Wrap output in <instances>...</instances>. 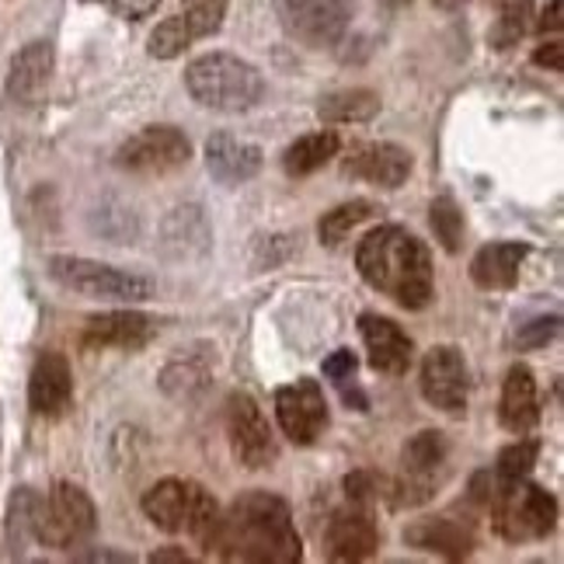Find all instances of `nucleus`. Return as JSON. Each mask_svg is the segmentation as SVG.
<instances>
[{"label": "nucleus", "instance_id": "obj_1", "mask_svg": "<svg viewBox=\"0 0 564 564\" xmlns=\"http://www.w3.org/2000/svg\"><path fill=\"white\" fill-rule=\"evenodd\" d=\"M206 554L230 564H296L303 557V540L290 506L279 495L245 491L220 509Z\"/></svg>", "mask_w": 564, "mask_h": 564}, {"label": "nucleus", "instance_id": "obj_2", "mask_svg": "<svg viewBox=\"0 0 564 564\" xmlns=\"http://www.w3.org/2000/svg\"><path fill=\"white\" fill-rule=\"evenodd\" d=\"M356 269L370 286L390 296L404 311L429 307L432 290V254L415 234L387 224L370 230L356 248Z\"/></svg>", "mask_w": 564, "mask_h": 564}, {"label": "nucleus", "instance_id": "obj_3", "mask_svg": "<svg viewBox=\"0 0 564 564\" xmlns=\"http://www.w3.org/2000/svg\"><path fill=\"white\" fill-rule=\"evenodd\" d=\"M185 91L213 112L241 116L265 98V77L234 53H206L185 67Z\"/></svg>", "mask_w": 564, "mask_h": 564}, {"label": "nucleus", "instance_id": "obj_4", "mask_svg": "<svg viewBox=\"0 0 564 564\" xmlns=\"http://www.w3.org/2000/svg\"><path fill=\"white\" fill-rule=\"evenodd\" d=\"M143 516L171 536H192L203 551L220 523V502L192 477H164L143 495Z\"/></svg>", "mask_w": 564, "mask_h": 564}, {"label": "nucleus", "instance_id": "obj_5", "mask_svg": "<svg viewBox=\"0 0 564 564\" xmlns=\"http://www.w3.org/2000/svg\"><path fill=\"white\" fill-rule=\"evenodd\" d=\"M485 512L491 516L498 536H506L509 544L544 540L557 527V498L544 488L527 485V477L506 481V477L498 474V488H495Z\"/></svg>", "mask_w": 564, "mask_h": 564}, {"label": "nucleus", "instance_id": "obj_6", "mask_svg": "<svg viewBox=\"0 0 564 564\" xmlns=\"http://www.w3.org/2000/svg\"><path fill=\"white\" fill-rule=\"evenodd\" d=\"M98 527V512L91 495L80 485L56 481L46 495L35 498L32 536L50 551H74Z\"/></svg>", "mask_w": 564, "mask_h": 564}, {"label": "nucleus", "instance_id": "obj_7", "mask_svg": "<svg viewBox=\"0 0 564 564\" xmlns=\"http://www.w3.org/2000/svg\"><path fill=\"white\" fill-rule=\"evenodd\" d=\"M50 279L59 282L63 290H70L77 296L88 300H126L137 303L150 296V282L143 275L122 272L116 265L95 262V258H80V254H53L50 258Z\"/></svg>", "mask_w": 564, "mask_h": 564}, {"label": "nucleus", "instance_id": "obj_8", "mask_svg": "<svg viewBox=\"0 0 564 564\" xmlns=\"http://www.w3.org/2000/svg\"><path fill=\"white\" fill-rule=\"evenodd\" d=\"M224 432L234 460L248 467V470H262L272 467L279 457V446L272 436V425L265 419L262 404H258L248 390H234L224 401Z\"/></svg>", "mask_w": 564, "mask_h": 564}, {"label": "nucleus", "instance_id": "obj_9", "mask_svg": "<svg viewBox=\"0 0 564 564\" xmlns=\"http://www.w3.org/2000/svg\"><path fill=\"white\" fill-rule=\"evenodd\" d=\"M356 0H275L282 32L311 50H328L349 32Z\"/></svg>", "mask_w": 564, "mask_h": 564}, {"label": "nucleus", "instance_id": "obj_10", "mask_svg": "<svg viewBox=\"0 0 564 564\" xmlns=\"http://www.w3.org/2000/svg\"><path fill=\"white\" fill-rule=\"evenodd\" d=\"M188 161H192V143L175 126H147L137 137H129L116 154L119 171L143 178L171 175V171L185 167Z\"/></svg>", "mask_w": 564, "mask_h": 564}, {"label": "nucleus", "instance_id": "obj_11", "mask_svg": "<svg viewBox=\"0 0 564 564\" xmlns=\"http://www.w3.org/2000/svg\"><path fill=\"white\" fill-rule=\"evenodd\" d=\"M224 18H227V0H188L178 14L164 18L161 25L150 32L147 53L154 59H178L192 42L220 32Z\"/></svg>", "mask_w": 564, "mask_h": 564}, {"label": "nucleus", "instance_id": "obj_12", "mask_svg": "<svg viewBox=\"0 0 564 564\" xmlns=\"http://www.w3.org/2000/svg\"><path fill=\"white\" fill-rule=\"evenodd\" d=\"M275 419L282 436L296 446H314L328 429V401L317 380L303 377L275 390Z\"/></svg>", "mask_w": 564, "mask_h": 564}, {"label": "nucleus", "instance_id": "obj_13", "mask_svg": "<svg viewBox=\"0 0 564 564\" xmlns=\"http://www.w3.org/2000/svg\"><path fill=\"white\" fill-rule=\"evenodd\" d=\"M422 398L446 415H464L470 398V370L457 345H432L422 359Z\"/></svg>", "mask_w": 564, "mask_h": 564}, {"label": "nucleus", "instance_id": "obj_14", "mask_svg": "<svg viewBox=\"0 0 564 564\" xmlns=\"http://www.w3.org/2000/svg\"><path fill=\"white\" fill-rule=\"evenodd\" d=\"M380 547V527L370 506L345 502L324 527V554L332 561H366Z\"/></svg>", "mask_w": 564, "mask_h": 564}, {"label": "nucleus", "instance_id": "obj_15", "mask_svg": "<svg viewBox=\"0 0 564 564\" xmlns=\"http://www.w3.org/2000/svg\"><path fill=\"white\" fill-rule=\"evenodd\" d=\"M158 335V321L140 311H105L84 321L80 345L91 352L105 349H122V352H137Z\"/></svg>", "mask_w": 564, "mask_h": 564}, {"label": "nucleus", "instance_id": "obj_16", "mask_svg": "<svg viewBox=\"0 0 564 564\" xmlns=\"http://www.w3.org/2000/svg\"><path fill=\"white\" fill-rule=\"evenodd\" d=\"M404 544L425 554H440L446 561H460V557H470V551L477 547V533L467 516L440 512V516L415 519V523L404 530Z\"/></svg>", "mask_w": 564, "mask_h": 564}, {"label": "nucleus", "instance_id": "obj_17", "mask_svg": "<svg viewBox=\"0 0 564 564\" xmlns=\"http://www.w3.org/2000/svg\"><path fill=\"white\" fill-rule=\"evenodd\" d=\"M359 335L366 345L370 366L383 377H404L411 359H415V341L401 328L398 321H390L383 314H362L359 317Z\"/></svg>", "mask_w": 564, "mask_h": 564}, {"label": "nucleus", "instance_id": "obj_18", "mask_svg": "<svg viewBox=\"0 0 564 564\" xmlns=\"http://www.w3.org/2000/svg\"><path fill=\"white\" fill-rule=\"evenodd\" d=\"M53 67H56V50L50 39L25 42V46L11 56L8 80H4L8 98L14 105H35L50 88Z\"/></svg>", "mask_w": 564, "mask_h": 564}, {"label": "nucleus", "instance_id": "obj_19", "mask_svg": "<svg viewBox=\"0 0 564 564\" xmlns=\"http://www.w3.org/2000/svg\"><path fill=\"white\" fill-rule=\"evenodd\" d=\"M74 401V373H70V362L63 352L46 349L35 366H32V377H29V408L42 419H56L63 411L70 408Z\"/></svg>", "mask_w": 564, "mask_h": 564}, {"label": "nucleus", "instance_id": "obj_20", "mask_svg": "<svg viewBox=\"0 0 564 564\" xmlns=\"http://www.w3.org/2000/svg\"><path fill=\"white\" fill-rule=\"evenodd\" d=\"M341 171L380 188H401L411 175V154L398 143H359L345 158Z\"/></svg>", "mask_w": 564, "mask_h": 564}, {"label": "nucleus", "instance_id": "obj_21", "mask_svg": "<svg viewBox=\"0 0 564 564\" xmlns=\"http://www.w3.org/2000/svg\"><path fill=\"white\" fill-rule=\"evenodd\" d=\"M265 164V154L258 143L237 140L234 133H213L206 140V167L220 185H245Z\"/></svg>", "mask_w": 564, "mask_h": 564}, {"label": "nucleus", "instance_id": "obj_22", "mask_svg": "<svg viewBox=\"0 0 564 564\" xmlns=\"http://www.w3.org/2000/svg\"><path fill=\"white\" fill-rule=\"evenodd\" d=\"M498 419L516 436H527L540 422V398H536V377L527 362H512L502 380V401H498Z\"/></svg>", "mask_w": 564, "mask_h": 564}, {"label": "nucleus", "instance_id": "obj_23", "mask_svg": "<svg viewBox=\"0 0 564 564\" xmlns=\"http://www.w3.org/2000/svg\"><path fill=\"white\" fill-rule=\"evenodd\" d=\"M527 254H530V248L519 241H491L474 254L470 279L481 290H509V286H516Z\"/></svg>", "mask_w": 564, "mask_h": 564}, {"label": "nucleus", "instance_id": "obj_24", "mask_svg": "<svg viewBox=\"0 0 564 564\" xmlns=\"http://www.w3.org/2000/svg\"><path fill=\"white\" fill-rule=\"evenodd\" d=\"M338 150H341V140L335 129H317V133L300 137L282 150V171H286L290 178H307L332 158H338Z\"/></svg>", "mask_w": 564, "mask_h": 564}, {"label": "nucleus", "instance_id": "obj_25", "mask_svg": "<svg viewBox=\"0 0 564 564\" xmlns=\"http://www.w3.org/2000/svg\"><path fill=\"white\" fill-rule=\"evenodd\" d=\"M164 245L178 258H199L209 251V224L199 206H178L164 224Z\"/></svg>", "mask_w": 564, "mask_h": 564}, {"label": "nucleus", "instance_id": "obj_26", "mask_svg": "<svg viewBox=\"0 0 564 564\" xmlns=\"http://www.w3.org/2000/svg\"><path fill=\"white\" fill-rule=\"evenodd\" d=\"M209 380H213L209 359H203V356H178V359H171L164 366L161 390L171 401L192 404V401H199L209 390Z\"/></svg>", "mask_w": 564, "mask_h": 564}, {"label": "nucleus", "instance_id": "obj_27", "mask_svg": "<svg viewBox=\"0 0 564 564\" xmlns=\"http://www.w3.org/2000/svg\"><path fill=\"white\" fill-rule=\"evenodd\" d=\"M317 116L328 126H345V122H370L380 116V95L370 88H345L328 98H321Z\"/></svg>", "mask_w": 564, "mask_h": 564}, {"label": "nucleus", "instance_id": "obj_28", "mask_svg": "<svg viewBox=\"0 0 564 564\" xmlns=\"http://www.w3.org/2000/svg\"><path fill=\"white\" fill-rule=\"evenodd\" d=\"M373 213H377V206H373L370 199H352V203L335 206L332 213H324V216H321V224H317L321 245L338 248V245L345 241V237H349L359 224L370 220Z\"/></svg>", "mask_w": 564, "mask_h": 564}, {"label": "nucleus", "instance_id": "obj_29", "mask_svg": "<svg viewBox=\"0 0 564 564\" xmlns=\"http://www.w3.org/2000/svg\"><path fill=\"white\" fill-rule=\"evenodd\" d=\"M533 25V0H509V4L498 11L495 25L488 32V42L495 50H512L519 39H523Z\"/></svg>", "mask_w": 564, "mask_h": 564}, {"label": "nucleus", "instance_id": "obj_30", "mask_svg": "<svg viewBox=\"0 0 564 564\" xmlns=\"http://www.w3.org/2000/svg\"><path fill=\"white\" fill-rule=\"evenodd\" d=\"M95 230L101 237H108L112 245H129L137 237L140 230V220H137V209L133 206H126L119 199H105L98 209H95Z\"/></svg>", "mask_w": 564, "mask_h": 564}, {"label": "nucleus", "instance_id": "obj_31", "mask_svg": "<svg viewBox=\"0 0 564 564\" xmlns=\"http://www.w3.org/2000/svg\"><path fill=\"white\" fill-rule=\"evenodd\" d=\"M429 224H432V230H436V241L449 254L460 251V241H464V213H460L457 203L449 199V195H440V199L429 206Z\"/></svg>", "mask_w": 564, "mask_h": 564}, {"label": "nucleus", "instance_id": "obj_32", "mask_svg": "<svg viewBox=\"0 0 564 564\" xmlns=\"http://www.w3.org/2000/svg\"><path fill=\"white\" fill-rule=\"evenodd\" d=\"M32 516H35L32 488H18L11 506H8V547H11V554H21L25 540L32 536Z\"/></svg>", "mask_w": 564, "mask_h": 564}, {"label": "nucleus", "instance_id": "obj_33", "mask_svg": "<svg viewBox=\"0 0 564 564\" xmlns=\"http://www.w3.org/2000/svg\"><path fill=\"white\" fill-rule=\"evenodd\" d=\"M540 457V443L536 440H516L512 446H506L498 453L495 470L506 477V481H519V477H530L533 464Z\"/></svg>", "mask_w": 564, "mask_h": 564}, {"label": "nucleus", "instance_id": "obj_34", "mask_svg": "<svg viewBox=\"0 0 564 564\" xmlns=\"http://www.w3.org/2000/svg\"><path fill=\"white\" fill-rule=\"evenodd\" d=\"M345 498L373 509L377 502H387V477L377 470H352L345 477Z\"/></svg>", "mask_w": 564, "mask_h": 564}, {"label": "nucleus", "instance_id": "obj_35", "mask_svg": "<svg viewBox=\"0 0 564 564\" xmlns=\"http://www.w3.org/2000/svg\"><path fill=\"white\" fill-rule=\"evenodd\" d=\"M561 332V317L551 314V317H536L530 324H523V332H519V349H544L547 341H554Z\"/></svg>", "mask_w": 564, "mask_h": 564}, {"label": "nucleus", "instance_id": "obj_36", "mask_svg": "<svg viewBox=\"0 0 564 564\" xmlns=\"http://www.w3.org/2000/svg\"><path fill=\"white\" fill-rule=\"evenodd\" d=\"M88 4H101L105 11H112L122 21H143L158 11L161 0H88Z\"/></svg>", "mask_w": 564, "mask_h": 564}, {"label": "nucleus", "instance_id": "obj_37", "mask_svg": "<svg viewBox=\"0 0 564 564\" xmlns=\"http://www.w3.org/2000/svg\"><path fill=\"white\" fill-rule=\"evenodd\" d=\"M356 366H359V359H356L352 349H338V352H332L328 359H324V377L335 380V383H345V380H352Z\"/></svg>", "mask_w": 564, "mask_h": 564}, {"label": "nucleus", "instance_id": "obj_38", "mask_svg": "<svg viewBox=\"0 0 564 564\" xmlns=\"http://www.w3.org/2000/svg\"><path fill=\"white\" fill-rule=\"evenodd\" d=\"M533 63H536V67H547V70H561L564 67V42L551 39L547 46H540L533 53Z\"/></svg>", "mask_w": 564, "mask_h": 564}, {"label": "nucleus", "instance_id": "obj_39", "mask_svg": "<svg viewBox=\"0 0 564 564\" xmlns=\"http://www.w3.org/2000/svg\"><path fill=\"white\" fill-rule=\"evenodd\" d=\"M540 32H561V0H551V4L544 8V14H540Z\"/></svg>", "mask_w": 564, "mask_h": 564}, {"label": "nucleus", "instance_id": "obj_40", "mask_svg": "<svg viewBox=\"0 0 564 564\" xmlns=\"http://www.w3.org/2000/svg\"><path fill=\"white\" fill-rule=\"evenodd\" d=\"M150 561H178V564H188L192 557L185 551H154V554H150Z\"/></svg>", "mask_w": 564, "mask_h": 564}, {"label": "nucleus", "instance_id": "obj_41", "mask_svg": "<svg viewBox=\"0 0 564 564\" xmlns=\"http://www.w3.org/2000/svg\"><path fill=\"white\" fill-rule=\"evenodd\" d=\"M84 561H133L126 554H112V551H95V554H84Z\"/></svg>", "mask_w": 564, "mask_h": 564}, {"label": "nucleus", "instance_id": "obj_42", "mask_svg": "<svg viewBox=\"0 0 564 564\" xmlns=\"http://www.w3.org/2000/svg\"><path fill=\"white\" fill-rule=\"evenodd\" d=\"M380 4H383V8H390V11H401V8H408V4H411V0H380Z\"/></svg>", "mask_w": 564, "mask_h": 564}]
</instances>
